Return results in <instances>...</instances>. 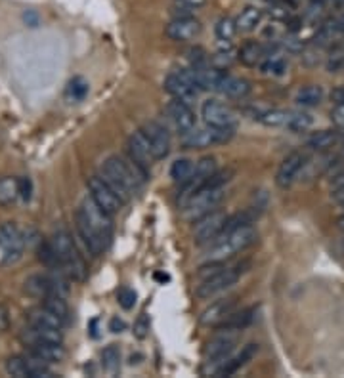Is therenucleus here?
<instances>
[{
    "mask_svg": "<svg viewBox=\"0 0 344 378\" xmlns=\"http://www.w3.org/2000/svg\"><path fill=\"white\" fill-rule=\"evenodd\" d=\"M100 176L117 191V195L122 201L128 202L134 193H138L146 182L147 171H144L140 164H136L132 159L109 157L102 166Z\"/></svg>",
    "mask_w": 344,
    "mask_h": 378,
    "instance_id": "obj_1",
    "label": "nucleus"
},
{
    "mask_svg": "<svg viewBox=\"0 0 344 378\" xmlns=\"http://www.w3.org/2000/svg\"><path fill=\"white\" fill-rule=\"evenodd\" d=\"M256 229L253 224H243L229 231H224L218 239L210 243V248L207 252V262H226L231 256L239 252L247 251L248 246L256 241Z\"/></svg>",
    "mask_w": 344,
    "mask_h": 378,
    "instance_id": "obj_2",
    "label": "nucleus"
},
{
    "mask_svg": "<svg viewBox=\"0 0 344 378\" xmlns=\"http://www.w3.org/2000/svg\"><path fill=\"white\" fill-rule=\"evenodd\" d=\"M50 245L54 248V252H56L59 270L64 271L65 275L73 279V281H83L86 277V268H84L83 258H81V254L76 251L71 235L67 231H57L50 239Z\"/></svg>",
    "mask_w": 344,
    "mask_h": 378,
    "instance_id": "obj_3",
    "label": "nucleus"
},
{
    "mask_svg": "<svg viewBox=\"0 0 344 378\" xmlns=\"http://www.w3.org/2000/svg\"><path fill=\"white\" fill-rule=\"evenodd\" d=\"M243 271H245L243 265H224L222 270L212 273L209 277H205L197 285L195 297L201 298V300H209V298L217 297V294H220L224 290H228L229 287H234L239 281V277H241Z\"/></svg>",
    "mask_w": 344,
    "mask_h": 378,
    "instance_id": "obj_4",
    "label": "nucleus"
},
{
    "mask_svg": "<svg viewBox=\"0 0 344 378\" xmlns=\"http://www.w3.org/2000/svg\"><path fill=\"white\" fill-rule=\"evenodd\" d=\"M236 128H217V126H203V128H191L190 132L182 134V145L185 149H205L212 145L226 144L234 138Z\"/></svg>",
    "mask_w": 344,
    "mask_h": 378,
    "instance_id": "obj_5",
    "label": "nucleus"
},
{
    "mask_svg": "<svg viewBox=\"0 0 344 378\" xmlns=\"http://www.w3.org/2000/svg\"><path fill=\"white\" fill-rule=\"evenodd\" d=\"M226 197V191L224 188H209V185H203L199 188L191 199L184 205L185 216L191 218V220H197L201 216H205L210 210H217L218 205L224 201Z\"/></svg>",
    "mask_w": 344,
    "mask_h": 378,
    "instance_id": "obj_6",
    "label": "nucleus"
},
{
    "mask_svg": "<svg viewBox=\"0 0 344 378\" xmlns=\"http://www.w3.org/2000/svg\"><path fill=\"white\" fill-rule=\"evenodd\" d=\"M229 216L222 210H210L205 216L193 220V241L197 245H210L212 241L218 239L220 235L224 234L226 229V224H228Z\"/></svg>",
    "mask_w": 344,
    "mask_h": 378,
    "instance_id": "obj_7",
    "label": "nucleus"
},
{
    "mask_svg": "<svg viewBox=\"0 0 344 378\" xmlns=\"http://www.w3.org/2000/svg\"><path fill=\"white\" fill-rule=\"evenodd\" d=\"M76 214H81L86 220L96 234L102 237V241L109 246L111 237H113V222H111V214H108L105 210L98 207L92 199L83 201V205L76 208Z\"/></svg>",
    "mask_w": 344,
    "mask_h": 378,
    "instance_id": "obj_8",
    "label": "nucleus"
},
{
    "mask_svg": "<svg viewBox=\"0 0 344 378\" xmlns=\"http://www.w3.org/2000/svg\"><path fill=\"white\" fill-rule=\"evenodd\" d=\"M88 191H90V199L111 216L117 214V212L121 210L122 205H125V201H122L121 197L117 195V191H115L102 176L90 178Z\"/></svg>",
    "mask_w": 344,
    "mask_h": 378,
    "instance_id": "obj_9",
    "label": "nucleus"
},
{
    "mask_svg": "<svg viewBox=\"0 0 344 378\" xmlns=\"http://www.w3.org/2000/svg\"><path fill=\"white\" fill-rule=\"evenodd\" d=\"M25 237L13 222H6L0 226V251H2V258L6 264L18 262L25 251Z\"/></svg>",
    "mask_w": 344,
    "mask_h": 378,
    "instance_id": "obj_10",
    "label": "nucleus"
},
{
    "mask_svg": "<svg viewBox=\"0 0 344 378\" xmlns=\"http://www.w3.org/2000/svg\"><path fill=\"white\" fill-rule=\"evenodd\" d=\"M201 117H203L205 125L217 126V128H236L237 125L236 111L218 100L203 101Z\"/></svg>",
    "mask_w": 344,
    "mask_h": 378,
    "instance_id": "obj_11",
    "label": "nucleus"
},
{
    "mask_svg": "<svg viewBox=\"0 0 344 378\" xmlns=\"http://www.w3.org/2000/svg\"><path fill=\"white\" fill-rule=\"evenodd\" d=\"M140 130L146 136L149 147H151L155 161L168 157V153H171V134H168L165 126L155 122V120H149V122L142 126Z\"/></svg>",
    "mask_w": 344,
    "mask_h": 378,
    "instance_id": "obj_12",
    "label": "nucleus"
},
{
    "mask_svg": "<svg viewBox=\"0 0 344 378\" xmlns=\"http://www.w3.org/2000/svg\"><path fill=\"white\" fill-rule=\"evenodd\" d=\"M165 90L172 98L176 100L188 101L190 103L191 100H195L199 94L197 86L193 84L191 76L188 75V71L180 69L176 73H171V75L165 79Z\"/></svg>",
    "mask_w": 344,
    "mask_h": 378,
    "instance_id": "obj_13",
    "label": "nucleus"
},
{
    "mask_svg": "<svg viewBox=\"0 0 344 378\" xmlns=\"http://www.w3.org/2000/svg\"><path fill=\"white\" fill-rule=\"evenodd\" d=\"M236 342H237L236 336L229 334V331H226V334H220V336L212 338V340L207 344V350H205L207 363H209V365H217L212 374H217L218 367L222 365L224 361L228 360L229 355L234 353V350H236Z\"/></svg>",
    "mask_w": 344,
    "mask_h": 378,
    "instance_id": "obj_14",
    "label": "nucleus"
},
{
    "mask_svg": "<svg viewBox=\"0 0 344 378\" xmlns=\"http://www.w3.org/2000/svg\"><path fill=\"white\" fill-rule=\"evenodd\" d=\"M237 308V298L228 297L220 298L217 302H212L209 308H205L199 315V323L205 327H220L229 315L234 314Z\"/></svg>",
    "mask_w": 344,
    "mask_h": 378,
    "instance_id": "obj_15",
    "label": "nucleus"
},
{
    "mask_svg": "<svg viewBox=\"0 0 344 378\" xmlns=\"http://www.w3.org/2000/svg\"><path fill=\"white\" fill-rule=\"evenodd\" d=\"M306 159L308 157L300 151H293L291 155H287V157L281 161L277 172H275V183H277L281 189L291 188V185L299 180L300 172L304 168Z\"/></svg>",
    "mask_w": 344,
    "mask_h": 378,
    "instance_id": "obj_16",
    "label": "nucleus"
},
{
    "mask_svg": "<svg viewBox=\"0 0 344 378\" xmlns=\"http://www.w3.org/2000/svg\"><path fill=\"white\" fill-rule=\"evenodd\" d=\"M166 115H168V119H171V122L180 134L190 132L191 128H195V113H193V109L190 108L188 101L172 98L166 103Z\"/></svg>",
    "mask_w": 344,
    "mask_h": 378,
    "instance_id": "obj_17",
    "label": "nucleus"
},
{
    "mask_svg": "<svg viewBox=\"0 0 344 378\" xmlns=\"http://www.w3.org/2000/svg\"><path fill=\"white\" fill-rule=\"evenodd\" d=\"M201 33V23L193 16H184V18H174L166 25V37L174 42H188L193 40Z\"/></svg>",
    "mask_w": 344,
    "mask_h": 378,
    "instance_id": "obj_18",
    "label": "nucleus"
},
{
    "mask_svg": "<svg viewBox=\"0 0 344 378\" xmlns=\"http://www.w3.org/2000/svg\"><path fill=\"white\" fill-rule=\"evenodd\" d=\"M127 151H128V157L132 159L136 164H140L144 171H147V168L151 166L153 161H155L151 147H149V144H147L146 136L142 134V130L134 132L132 136L128 138Z\"/></svg>",
    "mask_w": 344,
    "mask_h": 378,
    "instance_id": "obj_19",
    "label": "nucleus"
},
{
    "mask_svg": "<svg viewBox=\"0 0 344 378\" xmlns=\"http://www.w3.org/2000/svg\"><path fill=\"white\" fill-rule=\"evenodd\" d=\"M217 92H220L226 98H231V100H241V98H247L248 92H251V82L224 71L220 81H218Z\"/></svg>",
    "mask_w": 344,
    "mask_h": 378,
    "instance_id": "obj_20",
    "label": "nucleus"
},
{
    "mask_svg": "<svg viewBox=\"0 0 344 378\" xmlns=\"http://www.w3.org/2000/svg\"><path fill=\"white\" fill-rule=\"evenodd\" d=\"M256 352H258V346H256V344H248L247 348H243L241 353H237L234 357L229 355L228 360L218 367V371L214 377H229V374H234V372L239 371L245 363H248V361L253 360V355H255Z\"/></svg>",
    "mask_w": 344,
    "mask_h": 378,
    "instance_id": "obj_21",
    "label": "nucleus"
},
{
    "mask_svg": "<svg viewBox=\"0 0 344 378\" xmlns=\"http://www.w3.org/2000/svg\"><path fill=\"white\" fill-rule=\"evenodd\" d=\"M340 139H343V132H338V130H319V132H314L312 136L308 138L306 145H308L312 151L325 153L333 149Z\"/></svg>",
    "mask_w": 344,
    "mask_h": 378,
    "instance_id": "obj_22",
    "label": "nucleus"
},
{
    "mask_svg": "<svg viewBox=\"0 0 344 378\" xmlns=\"http://www.w3.org/2000/svg\"><path fill=\"white\" fill-rule=\"evenodd\" d=\"M29 352L38 355L40 360H45L46 363H59L65 357V350L62 344L57 342H33L29 344Z\"/></svg>",
    "mask_w": 344,
    "mask_h": 378,
    "instance_id": "obj_23",
    "label": "nucleus"
},
{
    "mask_svg": "<svg viewBox=\"0 0 344 378\" xmlns=\"http://www.w3.org/2000/svg\"><path fill=\"white\" fill-rule=\"evenodd\" d=\"M264 57H266L264 45L255 42V40L245 42V45L239 48V52H237V59H239L243 65H247V67H256V65H260V63L264 62Z\"/></svg>",
    "mask_w": 344,
    "mask_h": 378,
    "instance_id": "obj_24",
    "label": "nucleus"
},
{
    "mask_svg": "<svg viewBox=\"0 0 344 378\" xmlns=\"http://www.w3.org/2000/svg\"><path fill=\"white\" fill-rule=\"evenodd\" d=\"M343 31H340V27H338L337 18H329L323 19L321 23H319V29L316 33V45L323 46V45H331V42H337L338 38H343Z\"/></svg>",
    "mask_w": 344,
    "mask_h": 378,
    "instance_id": "obj_25",
    "label": "nucleus"
},
{
    "mask_svg": "<svg viewBox=\"0 0 344 378\" xmlns=\"http://www.w3.org/2000/svg\"><path fill=\"white\" fill-rule=\"evenodd\" d=\"M29 323L31 325H42V327H54V328H64L65 321L56 315L54 311H50L45 306H40V308L33 309L31 314H29Z\"/></svg>",
    "mask_w": 344,
    "mask_h": 378,
    "instance_id": "obj_26",
    "label": "nucleus"
},
{
    "mask_svg": "<svg viewBox=\"0 0 344 378\" xmlns=\"http://www.w3.org/2000/svg\"><path fill=\"white\" fill-rule=\"evenodd\" d=\"M262 16H264V12H262L260 8L256 6H248L245 8L239 16H237L236 23H237V31H255L256 27L260 25L262 21Z\"/></svg>",
    "mask_w": 344,
    "mask_h": 378,
    "instance_id": "obj_27",
    "label": "nucleus"
},
{
    "mask_svg": "<svg viewBox=\"0 0 344 378\" xmlns=\"http://www.w3.org/2000/svg\"><path fill=\"white\" fill-rule=\"evenodd\" d=\"M255 308H248V309H241V311H234V314L229 315L228 319L220 325L218 328H226V331H241V328L248 327L253 319H255Z\"/></svg>",
    "mask_w": 344,
    "mask_h": 378,
    "instance_id": "obj_28",
    "label": "nucleus"
},
{
    "mask_svg": "<svg viewBox=\"0 0 344 378\" xmlns=\"http://www.w3.org/2000/svg\"><path fill=\"white\" fill-rule=\"evenodd\" d=\"M321 100H323V88L316 84L304 86L297 92V103L302 108H316L321 103Z\"/></svg>",
    "mask_w": 344,
    "mask_h": 378,
    "instance_id": "obj_29",
    "label": "nucleus"
},
{
    "mask_svg": "<svg viewBox=\"0 0 344 378\" xmlns=\"http://www.w3.org/2000/svg\"><path fill=\"white\" fill-rule=\"evenodd\" d=\"M19 199L18 178H0V205H12Z\"/></svg>",
    "mask_w": 344,
    "mask_h": 378,
    "instance_id": "obj_30",
    "label": "nucleus"
},
{
    "mask_svg": "<svg viewBox=\"0 0 344 378\" xmlns=\"http://www.w3.org/2000/svg\"><path fill=\"white\" fill-rule=\"evenodd\" d=\"M88 94V82L84 81L83 76H73L67 82V88H65V98L69 101H83Z\"/></svg>",
    "mask_w": 344,
    "mask_h": 378,
    "instance_id": "obj_31",
    "label": "nucleus"
},
{
    "mask_svg": "<svg viewBox=\"0 0 344 378\" xmlns=\"http://www.w3.org/2000/svg\"><path fill=\"white\" fill-rule=\"evenodd\" d=\"M314 125L312 115L304 113V111H297V113L289 115V120H287V130H291V132L299 134V132H306V130H310Z\"/></svg>",
    "mask_w": 344,
    "mask_h": 378,
    "instance_id": "obj_32",
    "label": "nucleus"
},
{
    "mask_svg": "<svg viewBox=\"0 0 344 378\" xmlns=\"http://www.w3.org/2000/svg\"><path fill=\"white\" fill-rule=\"evenodd\" d=\"M193 163H191L190 159H176L171 166V178L174 182L178 183H185L193 174Z\"/></svg>",
    "mask_w": 344,
    "mask_h": 378,
    "instance_id": "obj_33",
    "label": "nucleus"
},
{
    "mask_svg": "<svg viewBox=\"0 0 344 378\" xmlns=\"http://www.w3.org/2000/svg\"><path fill=\"white\" fill-rule=\"evenodd\" d=\"M102 367L103 371L109 372V374H115V372L119 371V367H121V350L119 346H108L102 352Z\"/></svg>",
    "mask_w": 344,
    "mask_h": 378,
    "instance_id": "obj_34",
    "label": "nucleus"
},
{
    "mask_svg": "<svg viewBox=\"0 0 344 378\" xmlns=\"http://www.w3.org/2000/svg\"><path fill=\"white\" fill-rule=\"evenodd\" d=\"M289 115L291 113H289V111H283V109H268V111H262L256 119L260 120L262 125L280 128V126H287Z\"/></svg>",
    "mask_w": 344,
    "mask_h": 378,
    "instance_id": "obj_35",
    "label": "nucleus"
},
{
    "mask_svg": "<svg viewBox=\"0 0 344 378\" xmlns=\"http://www.w3.org/2000/svg\"><path fill=\"white\" fill-rule=\"evenodd\" d=\"M217 38L220 42H231V38L236 37L237 23L236 19L231 18H220L218 19L217 27H214Z\"/></svg>",
    "mask_w": 344,
    "mask_h": 378,
    "instance_id": "obj_36",
    "label": "nucleus"
},
{
    "mask_svg": "<svg viewBox=\"0 0 344 378\" xmlns=\"http://www.w3.org/2000/svg\"><path fill=\"white\" fill-rule=\"evenodd\" d=\"M260 67L266 75L280 76L287 71V62L281 56H277V54H272V56L264 57V62L260 63Z\"/></svg>",
    "mask_w": 344,
    "mask_h": 378,
    "instance_id": "obj_37",
    "label": "nucleus"
},
{
    "mask_svg": "<svg viewBox=\"0 0 344 378\" xmlns=\"http://www.w3.org/2000/svg\"><path fill=\"white\" fill-rule=\"evenodd\" d=\"M45 308H48L50 311H54L56 315H59L65 323L69 319V306L65 302V298L62 297H48L45 298V304H42Z\"/></svg>",
    "mask_w": 344,
    "mask_h": 378,
    "instance_id": "obj_38",
    "label": "nucleus"
},
{
    "mask_svg": "<svg viewBox=\"0 0 344 378\" xmlns=\"http://www.w3.org/2000/svg\"><path fill=\"white\" fill-rule=\"evenodd\" d=\"M234 62H236V52L229 48V42L226 45V48L218 50L217 54L212 56V67H217V69L226 71Z\"/></svg>",
    "mask_w": 344,
    "mask_h": 378,
    "instance_id": "obj_39",
    "label": "nucleus"
},
{
    "mask_svg": "<svg viewBox=\"0 0 344 378\" xmlns=\"http://www.w3.org/2000/svg\"><path fill=\"white\" fill-rule=\"evenodd\" d=\"M6 371L8 374H12V377L16 378H29L23 353H21V355H13V357H10V360L6 361Z\"/></svg>",
    "mask_w": 344,
    "mask_h": 378,
    "instance_id": "obj_40",
    "label": "nucleus"
},
{
    "mask_svg": "<svg viewBox=\"0 0 344 378\" xmlns=\"http://www.w3.org/2000/svg\"><path fill=\"white\" fill-rule=\"evenodd\" d=\"M134 336L138 338V340H144L147 334H149V315L144 311V314L138 315V319L134 321Z\"/></svg>",
    "mask_w": 344,
    "mask_h": 378,
    "instance_id": "obj_41",
    "label": "nucleus"
},
{
    "mask_svg": "<svg viewBox=\"0 0 344 378\" xmlns=\"http://www.w3.org/2000/svg\"><path fill=\"white\" fill-rule=\"evenodd\" d=\"M117 298H119V304H121L125 309H132L134 304H136V292L128 287H122L119 292H117Z\"/></svg>",
    "mask_w": 344,
    "mask_h": 378,
    "instance_id": "obj_42",
    "label": "nucleus"
},
{
    "mask_svg": "<svg viewBox=\"0 0 344 378\" xmlns=\"http://www.w3.org/2000/svg\"><path fill=\"white\" fill-rule=\"evenodd\" d=\"M329 189H331V199L335 201L337 197L344 193V171L333 174L331 182H329Z\"/></svg>",
    "mask_w": 344,
    "mask_h": 378,
    "instance_id": "obj_43",
    "label": "nucleus"
},
{
    "mask_svg": "<svg viewBox=\"0 0 344 378\" xmlns=\"http://www.w3.org/2000/svg\"><path fill=\"white\" fill-rule=\"evenodd\" d=\"M340 67H344V50H335L329 56V59H327V69L331 71V73H335V71H338Z\"/></svg>",
    "mask_w": 344,
    "mask_h": 378,
    "instance_id": "obj_44",
    "label": "nucleus"
},
{
    "mask_svg": "<svg viewBox=\"0 0 344 378\" xmlns=\"http://www.w3.org/2000/svg\"><path fill=\"white\" fill-rule=\"evenodd\" d=\"M19 197L23 201H31L33 197V183L29 178H19Z\"/></svg>",
    "mask_w": 344,
    "mask_h": 378,
    "instance_id": "obj_45",
    "label": "nucleus"
},
{
    "mask_svg": "<svg viewBox=\"0 0 344 378\" xmlns=\"http://www.w3.org/2000/svg\"><path fill=\"white\" fill-rule=\"evenodd\" d=\"M331 120L337 128H344V105H335L331 111Z\"/></svg>",
    "mask_w": 344,
    "mask_h": 378,
    "instance_id": "obj_46",
    "label": "nucleus"
},
{
    "mask_svg": "<svg viewBox=\"0 0 344 378\" xmlns=\"http://www.w3.org/2000/svg\"><path fill=\"white\" fill-rule=\"evenodd\" d=\"M125 328H127V323L122 321V319H119V317H113V319L109 321V331H111V333L119 334L122 333Z\"/></svg>",
    "mask_w": 344,
    "mask_h": 378,
    "instance_id": "obj_47",
    "label": "nucleus"
},
{
    "mask_svg": "<svg viewBox=\"0 0 344 378\" xmlns=\"http://www.w3.org/2000/svg\"><path fill=\"white\" fill-rule=\"evenodd\" d=\"M331 101L335 105H344V86H337L331 92Z\"/></svg>",
    "mask_w": 344,
    "mask_h": 378,
    "instance_id": "obj_48",
    "label": "nucleus"
},
{
    "mask_svg": "<svg viewBox=\"0 0 344 378\" xmlns=\"http://www.w3.org/2000/svg\"><path fill=\"white\" fill-rule=\"evenodd\" d=\"M8 323H10V319H8V309L4 308V306H0V331L8 328Z\"/></svg>",
    "mask_w": 344,
    "mask_h": 378,
    "instance_id": "obj_49",
    "label": "nucleus"
},
{
    "mask_svg": "<svg viewBox=\"0 0 344 378\" xmlns=\"http://www.w3.org/2000/svg\"><path fill=\"white\" fill-rule=\"evenodd\" d=\"M335 202H337L338 207H340L344 210V193L340 197H337V199H335Z\"/></svg>",
    "mask_w": 344,
    "mask_h": 378,
    "instance_id": "obj_50",
    "label": "nucleus"
},
{
    "mask_svg": "<svg viewBox=\"0 0 344 378\" xmlns=\"http://www.w3.org/2000/svg\"><path fill=\"white\" fill-rule=\"evenodd\" d=\"M337 226H338V229H343V231H344V214L337 220Z\"/></svg>",
    "mask_w": 344,
    "mask_h": 378,
    "instance_id": "obj_51",
    "label": "nucleus"
}]
</instances>
